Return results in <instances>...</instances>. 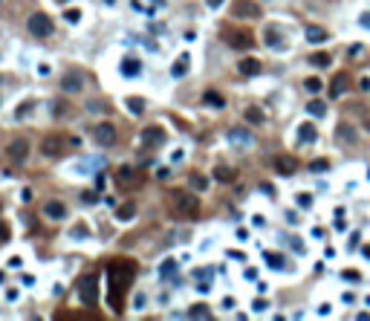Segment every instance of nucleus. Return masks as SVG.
Instances as JSON below:
<instances>
[{"mask_svg":"<svg viewBox=\"0 0 370 321\" xmlns=\"http://www.w3.org/2000/svg\"><path fill=\"white\" fill-rule=\"evenodd\" d=\"M136 275V264L125 261V258H113L107 264V295H110V307L122 312V292L130 287V281Z\"/></svg>","mask_w":370,"mask_h":321,"instance_id":"nucleus-1","label":"nucleus"},{"mask_svg":"<svg viewBox=\"0 0 370 321\" xmlns=\"http://www.w3.org/2000/svg\"><path fill=\"white\" fill-rule=\"evenodd\" d=\"M171 208L176 214H182V217H197L200 214V203H197V197L191 191H171Z\"/></svg>","mask_w":370,"mask_h":321,"instance_id":"nucleus-2","label":"nucleus"},{"mask_svg":"<svg viewBox=\"0 0 370 321\" xmlns=\"http://www.w3.org/2000/svg\"><path fill=\"white\" fill-rule=\"evenodd\" d=\"M223 44H229L231 49H252V44H254V38H252V32L249 29H237V26H226L223 29Z\"/></svg>","mask_w":370,"mask_h":321,"instance_id":"nucleus-3","label":"nucleus"},{"mask_svg":"<svg viewBox=\"0 0 370 321\" xmlns=\"http://www.w3.org/2000/svg\"><path fill=\"white\" fill-rule=\"evenodd\" d=\"M26 29H29V35H35V38H49L52 29H55V23H52V18H49L46 12H35L32 18L26 21Z\"/></svg>","mask_w":370,"mask_h":321,"instance_id":"nucleus-4","label":"nucleus"},{"mask_svg":"<svg viewBox=\"0 0 370 321\" xmlns=\"http://www.w3.org/2000/svg\"><path fill=\"white\" fill-rule=\"evenodd\" d=\"M78 298L84 307H96V301H99V278L96 275H84L78 284Z\"/></svg>","mask_w":370,"mask_h":321,"instance_id":"nucleus-5","label":"nucleus"},{"mask_svg":"<svg viewBox=\"0 0 370 321\" xmlns=\"http://www.w3.org/2000/svg\"><path fill=\"white\" fill-rule=\"evenodd\" d=\"M116 183H119V188H139V185L145 183V177L133 165H119L116 168Z\"/></svg>","mask_w":370,"mask_h":321,"instance_id":"nucleus-6","label":"nucleus"},{"mask_svg":"<svg viewBox=\"0 0 370 321\" xmlns=\"http://www.w3.org/2000/svg\"><path fill=\"white\" fill-rule=\"evenodd\" d=\"M92 139H96V145L110 148V145H116V127L110 122H99V125L92 127Z\"/></svg>","mask_w":370,"mask_h":321,"instance_id":"nucleus-7","label":"nucleus"},{"mask_svg":"<svg viewBox=\"0 0 370 321\" xmlns=\"http://www.w3.org/2000/svg\"><path fill=\"white\" fill-rule=\"evenodd\" d=\"M231 15H234V18L254 21V18H260V6H257L254 0H234V3H231Z\"/></svg>","mask_w":370,"mask_h":321,"instance_id":"nucleus-8","label":"nucleus"},{"mask_svg":"<svg viewBox=\"0 0 370 321\" xmlns=\"http://www.w3.org/2000/svg\"><path fill=\"white\" fill-rule=\"evenodd\" d=\"M335 139H338L344 148H350V145L358 142V130L350 125V122H338V125H335Z\"/></svg>","mask_w":370,"mask_h":321,"instance_id":"nucleus-9","label":"nucleus"},{"mask_svg":"<svg viewBox=\"0 0 370 321\" xmlns=\"http://www.w3.org/2000/svg\"><path fill=\"white\" fill-rule=\"evenodd\" d=\"M64 150H67V145H64V139H61V136H46L44 142H41V153L49 156V159L64 156Z\"/></svg>","mask_w":370,"mask_h":321,"instance_id":"nucleus-10","label":"nucleus"},{"mask_svg":"<svg viewBox=\"0 0 370 321\" xmlns=\"http://www.w3.org/2000/svg\"><path fill=\"white\" fill-rule=\"evenodd\" d=\"M162 142H165V130H162L159 125L145 127V130H142V145H148V148H159Z\"/></svg>","mask_w":370,"mask_h":321,"instance_id":"nucleus-11","label":"nucleus"},{"mask_svg":"<svg viewBox=\"0 0 370 321\" xmlns=\"http://www.w3.org/2000/svg\"><path fill=\"white\" fill-rule=\"evenodd\" d=\"M6 156H9L12 162H23L29 156V142H26V139H15L9 148H6Z\"/></svg>","mask_w":370,"mask_h":321,"instance_id":"nucleus-12","label":"nucleus"},{"mask_svg":"<svg viewBox=\"0 0 370 321\" xmlns=\"http://www.w3.org/2000/svg\"><path fill=\"white\" fill-rule=\"evenodd\" d=\"M61 90L64 93H81L84 90V75H81V72H67V75L61 78Z\"/></svg>","mask_w":370,"mask_h":321,"instance_id":"nucleus-13","label":"nucleus"},{"mask_svg":"<svg viewBox=\"0 0 370 321\" xmlns=\"http://www.w3.org/2000/svg\"><path fill=\"white\" fill-rule=\"evenodd\" d=\"M229 142L234 145V148H249L254 142V136L249 133V130H243V127H231L229 130Z\"/></svg>","mask_w":370,"mask_h":321,"instance_id":"nucleus-14","label":"nucleus"},{"mask_svg":"<svg viewBox=\"0 0 370 321\" xmlns=\"http://www.w3.org/2000/svg\"><path fill=\"white\" fill-rule=\"evenodd\" d=\"M350 87H353L350 75H347V72H338V75L333 78V84H330V96H333V99H338V96H344Z\"/></svg>","mask_w":370,"mask_h":321,"instance_id":"nucleus-15","label":"nucleus"},{"mask_svg":"<svg viewBox=\"0 0 370 321\" xmlns=\"http://www.w3.org/2000/svg\"><path fill=\"white\" fill-rule=\"evenodd\" d=\"M260 61L257 58H240V64H237V72L246 75V78H254V75H260Z\"/></svg>","mask_w":370,"mask_h":321,"instance_id":"nucleus-16","label":"nucleus"},{"mask_svg":"<svg viewBox=\"0 0 370 321\" xmlns=\"http://www.w3.org/2000/svg\"><path fill=\"white\" fill-rule=\"evenodd\" d=\"M315 139H318L315 125H312V122H301V127H298V142L301 145H312Z\"/></svg>","mask_w":370,"mask_h":321,"instance_id":"nucleus-17","label":"nucleus"},{"mask_svg":"<svg viewBox=\"0 0 370 321\" xmlns=\"http://www.w3.org/2000/svg\"><path fill=\"white\" fill-rule=\"evenodd\" d=\"M44 214L49 220H64V217H67V206H64V203H58V200H49V203L44 206Z\"/></svg>","mask_w":370,"mask_h":321,"instance_id":"nucleus-18","label":"nucleus"},{"mask_svg":"<svg viewBox=\"0 0 370 321\" xmlns=\"http://www.w3.org/2000/svg\"><path fill=\"white\" fill-rule=\"evenodd\" d=\"M139 72H142L139 58H125V61H122V75H125V78H139Z\"/></svg>","mask_w":370,"mask_h":321,"instance_id":"nucleus-19","label":"nucleus"},{"mask_svg":"<svg viewBox=\"0 0 370 321\" xmlns=\"http://www.w3.org/2000/svg\"><path fill=\"white\" fill-rule=\"evenodd\" d=\"M263 41H266V46H281V41H284L281 26H266V29H263Z\"/></svg>","mask_w":370,"mask_h":321,"instance_id":"nucleus-20","label":"nucleus"},{"mask_svg":"<svg viewBox=\"0 0 370 321\" xmlns=\"http://www.w3.org/2000/svg\"><path fill=\"white\" fill-rule=\"evenodd\" d=\"M214 180H220V183H234V180H237V171L229 168V165H217V168H214Z\"/></svg>","mask_w":370,"mask_h":321,"instance_id":"nucleus-21","label":"nucleus"},{"mask_svg":"<svg viewBox=\"0 0 370 321\" xmlns=\"http://www.w3.org/2000/svg\"><path fill=\"white\" fill-rule=\"evenodd\" d=\"M307 41H310V44H324V41H330V32L321 29V26H310V29H307Z\"/></svg>","mask_w":370,"mask_h":321,"instance_id":"nucleus-22","label":"nucleus"},{"mask_svg":"<svg viewBox=\"0 0 370 321\" xmlns=\"http://www.w3.org/2000/svg\"><path fill=\"white\" fill-rule=\"evenodd\" d=\"M125 107L133 116H142V113H145V99H142V96H127V99H125Z\"/></svg>","mask_w":370,"mask_h":321,"instance_id":"nucleus-23","label":"nucleus"},{"mask_svg":"<svg viewBox=\"0 0 370 321\" xmlns=\"http://www.w3.org/2000/svg\"><path fill=\"white\" fill-rule=\"evenodd\" d=\"M275 168H278V174L289 177V174H295V159H292V156H278V159H275Z\"/></svg>","mask_w":370,"mask_h":321,"instance_id":"nucleus-24","label":"nucleus"},{"mask_svg":"<svg viewBox=\"0 0 370 321\" xmlns=\"http://www.w3.org/2000/svg\"><path fill=\"white\" fill-rule=\"evenodd\" d=\"M243 116H246V122H252V125H263L266 122V116H263V110H260V107H246V110H243Z\"/></svg>","mask_w":370,"mask_h":321,"instance_id":"nucleus-25","label":"nucleus"},{"mask_svg":"<svg viewBox=\"0 0 370 321\" xmlns=\"http://www.w3.org/2000/svg\"><path fill=\"white\" fill-rule=\"evenodd\" d=\"M203 102H206L208 107H217V110H223V107H226V99H223L220 93H214V90H206V96H203Z\"/></svg>","mask_w":370,"mask_h":321,"instance_id":"nucleus-26","label":"nucleus"},{"mask_svg":"<svg viewBox=\"0 0 370 321\" xmlns=\"http://www.w3.org/2000/svg\"><path fill=\"white\" fill-rule=\"evenodd\" d=\"M310 64L312 67H318V69H324V67L333 64V55H330V52H315V55H310Z\"/></svg>","mask_w":370,"mask_h":321,"instance_id":"nucleus-27","label":"nucleus"},{"mask_svg":"<svg viewBox=\"0 0 370 321\" xmlns=\"http://www.w3.org/2000/svg\"><path fill=\"white\" fill-rule=\"evenodd\" d=\"M69 237H72V240H87V237H90V226H87V223H75V226L69 229Z\"/></svg>","mask_w":370,"mask_h":321,"instance_id":"nucleus-28","label":"nucleus"},{"mask_svg":"<svg viewBox=\"0 0 370 321\" xmlns=\"http://www.w3.org/2000/svg\"><path fill=\"white\" fill-rule=\"evenodd\" d=\"M185 72H188V55L182 52V55H179V61L171 67V75H173V78H182Z\"/></svg>","mask_w":370,"mask_h":321,"instance_id":"nucleus-29","label":"nucleus"},{"mask_svg":"<svg viewBox=\"0 0 370 321\" xmlns=\"http://www.w3.org/2000/svg\"><path fill=\"white\" fill-rule=\"evenodd\" d=\"M263 258H266V264L272 266V269H281V272L287 269V264H284V258H281L278 252H263Z\"/></svg>","mask_w":370,"mask_h":321,"instance_id":"nucleus-30","label":"nucleus"},{"mask_svg":"<svg viewBox=\"0 0 370 321\" xmlns=\"http://www.w3.org/2000/svg\"><path fill=\"white\" fill-rule=\"evenodd\" d=\"M133 214H136V206H133V203H125V206H119V211H116V217L122 220V223H125V220H133Z\"/></svg>","mask_w":370,"mask_h":321,"instance_id":"nucleus-31","label":"nucleus"},{"mask_svg":"<svg viewBox=\"0 0 370 321\" xmlns=\"http://www.w3.org/2000/svg\"><path fill=\"white\" fill-rule=\"evenodd\" d=\"M307 113L315 116V119H321V116L327 113V104H324V102H310V104H307Z\"/></svg>","mask_w":370,"mask_h":321,"instance_id":"nucleus-32","label":"nucleus"},{"mask_svg":"<svg viewBox=\"0 0 370 321\" xmlns=\"http://www.w3.org/2000/svg\"><path fill=\"white\" fill-rule=\"evenodd\" d=\"M188 185H191V188H197V191H206L208 180L203 177V174H191V177H188Z\"/></svg>","mask_w":370,"mask_h":321,"instance_id":"nucleus-33","label":"nucleus"},{"mask_svg":"<svg viewBox=\"0 0 370 321\" xmlns=\"http://www.w3.org/2000/svg\"><path fill=\"white\" fill-rule=\"evenodd\" d=\"M35 107V99H26V102L21 104V107H18V110H15V119H23V116L29 113V110H32Z\"/></svg>","mask_w":370,"mask_h":321,"instance_id":"nucleus-34","label":"nucleus"},{"mask_svg":"<svg viewBox=\"0 0 370 321\" xmlns=\"http://www.w3.org/2000/svg\"><path fill=\"white\" fill-rule=\"evenodd\" d=\"M327 168H330V162H327V159H315V162H310V171H312V174H324Z\"/></svg>","mask_w":370,"mask_h":321,"instance_id":"nucleus-35","label":"nucleus"},{"mask_svg":"<svg viewBox=\"0 0 370 321\" xmlns=\"http://www.w3.org/2000/svg\"><path fill=\"white\" fill-rule=\"evenodd\" d=\"M159 272H162V278L173 275V272H176V261H165V264L159 266Z\"/></svg>","mask_w":370,"mask_h":321,"instance_id":"nucleus-36","label":"nucleus"},{"mask_svg":"<svg viewBox=\"0 0 370 321\" xmlns=\"http://www.w3.org/2000/svg\"><path fill=\"white\" fill-rule=\"evenodd\" d=\"M304 87H307L310 93H318V90H321V81H318V78H307V81H304Z\"/></svg>","mask_w":370,"mask_h":321,"instance_id":"nucleus-37","label":"nucleus"},{"mask_svg":"<svg viewBox=\"0 0 370 321\" xmlns=\"http://www.w3.org/2000/svg\"><path fill=\"white\" fill-rule=\"evenodd\" d=\"M64 18H67L69 23H78L81 21V12L78 9H67V12H64Z\"/></svg>","mask_w":370,"mask_h":321,"instance_id":"nucleus-38","label":"nucleus"},{"mask_svg":"<svg viewBox=\"0 0 370 321\" xmlns=\"http://www.w3.org/2000/svg\"><path fill=\"white\" fill-rule=\"evenodd\" d=\"M191 315H197V318H211V312H208L203 304H200V307H194V310H191Z\"/></svg>","mask_w":370,"mask_h":321,"instance_id":"nucleus-39","label":"nucleus"},{"mask_svg":"<svg viewBox=\"0 0 370 321\" xmlns=\"http://www.w3.org/2000/svg\"><path fill=\"white\" fill-rule=\"evenodd\" d=\"M361 52H364V44H353L347 55H350V58H361Z\"/></svg>","mask_w":370,"mask_h":321,"instance_id":"nucleus-40","label":"nucleus"},{"mask_svg":"<svg viewBox=\"0 0 370 321\" xmlns=\"http://www.w3.org/2000/svg\"><path fill=\"white\" fill-rule=\"evenodd\" d=\"M341 278H344V281H361V275H358L356 269H344V272H341Z\"/></svg>","mask_w":370,"mask_h":321,"instance_id":"nucleus-41","label":"nucleus"},{"mask_svg":"<svg viewBox=\"0 0 370 321\" xmlns=\"http://www.w3.org/2000/svg\"><path fill=\"white\" fill-rule=\"evenodd\" d=\"M252 307H254V312H266V310H269V301L257 298V301H254V304H252Z\"/></svg>","mask_w":370,"mask_h":321,"instance_id":"nucleus-42","label":"nucleus"},{"mask_svg":"<svg viewBox=\"0 0 370 321\" xmlns=\"http://www.w3.org/2000/svg\"><path fill=\"white\" fill-rule=\"evenodd\" d=\"M298 206L301 208H310L312 206V197L310 194H298Z\"/></svg>","mask_w":370,"mask_h":321,"instance_id":"nucleus-43","label":"nucleus"},{"mask_svg":"<svg viewBox=\"0 0 370 321\" xmlns=\"http://www.w3.org/2000/svg\"><path fill=\"white\" fill-rule=\"evenodd\" d=\"M358 26L370 29V12H361V15H358Z\"/></svg>","mask_w":370,"mask_h":321,"instance_id":"nucleus-44","label":"nucleus"},{"mask_svg":"<svg viewBox=\"0 0 370 321\" xmlns=\"http://www.w3.org/2000/svg\"><path fill=\"white\" fill-rule=\"evenodd\" d=\"M289 246H292V249H295L298 255H304V243H301L298 237H289Z\"/></svg>","mask_w":370,"mask_h":321,"instance_id":"nucleus-45","label":"nucleus"},{"mask_svg":"<svg viewBox=\"0 0 370 321\" xmlns=\"http://www.w3.org/2000/svg\"><path fill=\"white\" fill-rule=\"evenodd\" d=\"M156 177H159V180H168V177H171V168H168V165H159Z\"/></svg>","mask_w":370,"mask_h":321,"instance_id":"nucleus-46","label":"nucleus"},{"mask_svg":"<svg viewBox=\"0 0 370 321\" xmlns=\"http://www.w3.org/2000/svg\"><path fill=\"white\" fill-rule=\"evenodd\" d=\"M21 200L23 203H29V200H32V188H21Z\"/></svg>","mask_w":370,"mask_h":321,"instance_id":"nucleus-47","label":"nucleus"},{"mask_svg":"<svg viewBox=\"0 0 370 321\" xmlns=\"http://www.w3.org/2000/svg\"><path fill=\"white\" fill-rule=\"evenodd\" d=\"M6 237H9V226H6V223H0V243L6 240Z\"/></svg>","mask_w":370,"mask_h":321,"instance_id":"nucleus-48","label":"nucleus"},{"mask_svg":"<svg viewBox=\"0 0 370 321\" xmlns=\"http://www.w3.org/2000/svg\"><path fill=\"white\" fill-rule=\"evenodd\" d=\"M260 191H263V194H269V197H275V188H272L269 183H263V185H260Z\"/></svg>","mask_w":370,"mask_h":321,"instance_id":"nucleus-49","label":"nucleus"},{"mask_svg":"<svg viewBox=\"0 0 370 321\" xmlns=\"http://www.w3.org/2000/svg\"><path fill=\"white\" fill-rule=\"evenodd\" d=\"M6 264H9V266H15V269H21V264H23V261H21V258H18V255H15V258H9Z\"/></svg>","mask_w":370,"mask_h":321,"instance_id":"nucleus-50","label":"nucleus"},{"mask_svg":"<svg viewBox=\"0 0 370 321\" xmlns=\"http://www.w3.org/2000/svg\"><path fill=\"white\" fill-rule=\"evenodd\" d=\"M21 284H23V287H35V278H32V275H23Z\"/></svg>","mask_w":370,"mask_h":321,"instance_id":"nucleus-51","label":"nucleus"},{"mask_svg":"<svg viewBox=\"0 0 370 321\" xmlns=\"http://www.w3.org/2000/svg\"><path fill=\"white\" fill-rule=\"evenodd\" d=\"M133 304H136V310H142V307H145V295H136V301H133Z\"/></svg>","mask_w":370,"mask_h":321,"instance_id":"nucleus-52","label":"nucleus"},{"mask_svg":"<svg viewBox=\"0 0 370 321\" xmlns=\"http://www.w3.org/2000/svg\"><path fill=\"white\" fill-rule=\"evenodd\" d=\"M234 307V298H223V310H231Z\"/></svg>","mask_w":370,"mask_h":321,"instance_id":"nucleus-53","label":"nucleus"},{"mask_svg":"<svg viewBox=\"0 0 370 321\" xmlns=\"http://www.w3.org/2000/svg\"><path fill=\"white\" fill-rule=\"evenodd\" d=\"M220 3H223V0H208V6H211V9H220Z\"/></svg>","mask_w":370,"mask_h":321,"instance_id":"nucleus-54","label":"nucleus"},{"mask_svg":"<svg viewBox=\"0 0 370 321\" xmlns=\"http://www.w3.org/2000/svg\"><path fill=\"white\" fill-rule=\"evenodd\" d=\"M364 258H370V246H364Z\"/></svg>","mask_w":370,"mask_h":321,"instance_id":"nucleus-55","label":"nucleus"},{"mask_svg":"<svg viewBox=\"0 0 370 321\" xmlns=\"http://www.w3.org/2000/svg\"><path fill=\"white\" fill-rule=\"evenodd\" d=\"M104 3H107V6H110V3H116V0H104Z\"/></svg>","mask_w":370,"mask_h":321,"instance_id":"nucleus-56","label":"nucleus"},{"mask_svg":"<svg viewBox=\"0 0 370 321\" xmlns=\"http://www.w3.org/2000/svg\"><path fill=\"white\" fill-rule=\"evenodd\" d=\"M367 180H370V171H367Z\"/></svg>","mask_w":370,"mask_h":321,"instance_id":"nucleus-57","label":"nucleus"},{"mask_svg":"<svg viewBox=\"0 0 370 321\" xmlns=\"http://www.w3.org/2000/svg\"><path fill=\"white\" fill-rule=\"evenodd\" d=\"M0 81H3V78H0Z\"/></svg>","mask_w":370,"mask_h":321,"instance_id":"nucleus-58","label":"nucleus"}]
</instances>
